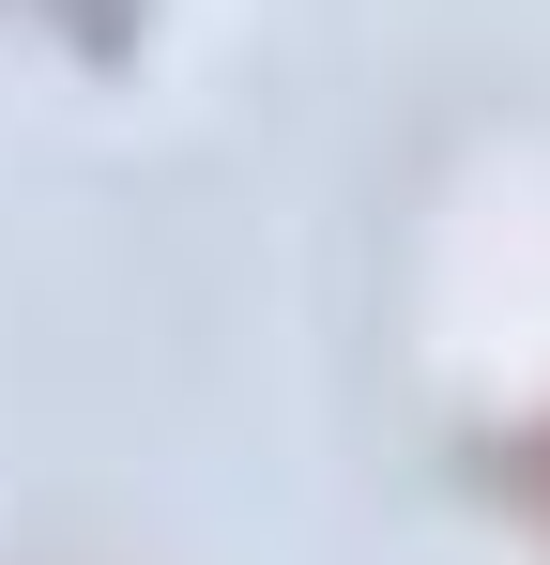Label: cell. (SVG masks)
Instances as JSON below:
<instances>
[{"label": "cell", "instance_id": "obj_1", "mask_svg": "<svg viewBox=\"0 0 550 565\" xmlns=\"http://www.w3.org/2000/svg\"><path fill=\"white\" fill-rule=\"evenodd\" d=\"M489 489H505V520H520V535L550 551V397L520 413V428H505V444H489Z\"/></svg>", "mask_w": 550, "mask_h": 565}]
</instances>
